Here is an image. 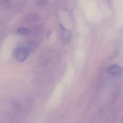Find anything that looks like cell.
<instances>
[{
    "mask_svg": "<svg viewBox=\"0 0 123 123\" xmlns=\"http://www.w3.org/2000/svg\"><path fill=\"white\" fill-rule=\"evenodd\" d=\"M107 71L111 74L120 75L122 72V69L118 64H112L108 67Z\"/></svg>",
    "mask_w": 123,
    "mask_h": 123,
    "instance_id": "cell-3",
    "label": "cell"
},
{
    "mask_svg": "<svg viewBox=\"0 0 123 123\" xmlns=\"http://www.w3.org/2000/svg\"><path fill=\"white\" fill-rule=\"evenodd\" d=\"M29 52V49L25 47H19L15 51V55L16 60L20 62H24L26 60Z\"/></svg>",
    "mask_w": 123,
    "mask_h": 123,
    "instance_id": "cell-1",
    "label": "cell"
},
{
    "mask_svg": "<svg viewBox=\"0 0 123 123\" xmlns=\"http://www.w3.org/2000/svg\"><path fill=\"white\" fill-rule=\"evenodd\" d=\"M60 27L62 30V41L64 43H68L71 39L72 33L69 30L65 28L62 25H60Z\"/></svg>",
    "mask_w": 123,
    "mask_h": 123,
    "instance_id": "cell-2",
    "label": "cell"
},
{
    "mask_svg": "<svg viewBox=\"0 0 123 123\" xmlns=\"http://www.w3.org/2000/svg\"><path fill=\"white\" fill-rule=\"evenodd\" d=\"M17 32L23 35H29L31 33V30L27 28L20 27L17 29Z\"/></svg>",
    "mask_w": 123,
    "mask_h": 123,
    "instance_id": "cell-4",
    "label": "cell"
}]
</instances>
